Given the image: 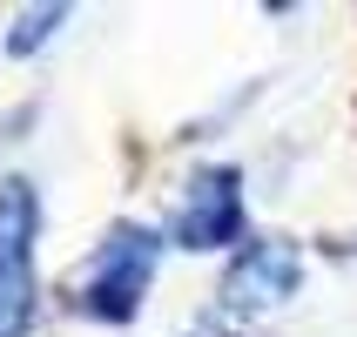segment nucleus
<instances>
[{
    "label": "nucleus",
    "mask_w": 357,
    "mask_h": 337,
    "mask_svg": "<svg viewBox=\"0 0 357 337\" xmlns=\"http://www.w3.org/2000/svg\"><path fill=\"white\" fill-rule=\"evenodd\" d=\"M34 230L40 196L34 182H0V337H27L34 324Z\"/></svg>",
    "instance_id": "obj_2"
},
{
    "label": "nucleus",
    "mask_w": 357,
    "mask_h": 337,
    "mask_svg": "<svg viewBox=\"0 0 357 337\" xmlns=\"http://www.w3.org/2000/svg\"><path fill=\"white\" fill-rule=\"evenodd\" d=\"M297 277H303V263L290 243H250L222 277V304L229 310H270V304H283L297 290Z\"/></svg>",
    "instance_id": "obj_4"
},
{
    "label": "nucleus",
    "mask_w": 357,
    "mask_h": 337,
    "mask_svg": "<svg viewBox=\"0 0 357 337\" xmlns=\"http://www.w3.org/2000/svg\"><path fill=\"white\" fill-rule=\"evenodd\" d=\"M155 257H162L155 230H142V223H115L108 243L95 250L88 283H81V310H88V317H108V324H128L142 310V297H149Z\"/></svg>",
    "instance_id": "obj_1"
},
{
    "label": "nucleus",
    "mask_w": 357,
    "mask_h": 337,
    "mask_svg": "<svg viewBox=\"0 0 357 337\" xmlns=\"http://www.w3.org/2000/svg\"><path fill=\"white\" fill-rule=\"evenodd\" d=\"M236 230H243L236 169H196V182L176 209V243L182 250H222V243H236Z\"/></svg>",
    "instance_id": "obj_3"
},
{
    "label": "nucleus",
    "mask_w": 357,
    "mask_h": 337,
    "mask_svg": "<svg viewBox=\"0 0 357 337\" xmlns=\"http://www.w3.org/2000/svg\"><path fill=\"white\" fill-rule=\"evenodd\" d=\"M61 20H68L61 7H27V14H20V27L7 34V54H34V47H40L47 34H54Z\"/></svg>",
    "instance_id": "obj_5"
}]
</instances>
